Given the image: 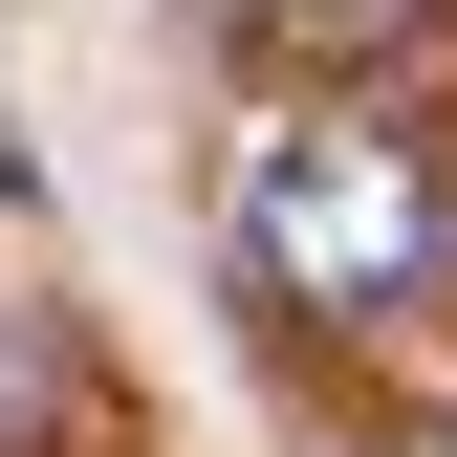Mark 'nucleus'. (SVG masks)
<instances>
[{"mask_svg": "<svg viewBox=\"0 0 457 457\" xmlns=\"http://www.w3.org/2000/svg\"><path fill=\"white\" fill-rule=\"evenodd\" d=\"M392 457H457V414H414V436H392Z\"/></svg>", "mask_w": 457, "mask_h": 457, "instance_id": "20e7f679", "label": "nucleus"}, {"mask_svg": "<svg viewBox=\"0 0 457 457\" xmlns=\"http://www.w3.org/2000/svg\"><path fill=\"white\" fill-rule=\"evenodd\" d=\"M240 22L283 44V66H327V87H349V66H392V44L436 22V0H240Z\"/></svg>", "mask_w": 457, "mask_h": 457, "instance_id": "f03ea898", "label": "nucleus"}, {"mask_svg": "<svg viewBox=\"0 0 457 457\" xmlns=\"http://www.w3.org/2000/svg\"><path fill=\"white\" fill-rule=\"evenodd\" d=\"M240 283L262 305H305V327H436L457 305V175L392 109H283V131L240 153Z\"/></svg>", "mask_w": 457, "mask_h": 457, "instance_id": "f257e3e1", "label": "nucleus"}, {"mask_svg": "<svg viewBox=\"0 0 457 457\" xmlns=\"http://www.w3.org/2000/svg\"><path fill=\"white\" fill-rule=\"evenodd\" d=\"M66 414H87L66 327H44V305H0V457H66Z\"/></svg>", "mask_w": 457, "mask_h": 457, "instance_id": "7ed1b4c3", "label": "nucleus"}]
</instances>
